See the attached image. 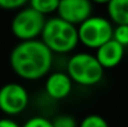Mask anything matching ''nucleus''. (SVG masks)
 <instances>
[{"mask_svg":"<svg viewBox=\"0 0 128 127\" xmlns=\"http://www.w3.org/2000/svg\"><path fill=\"white\" fill-rule=\"evenodd\" d=\"M52 52L41 40L20 41L10 54V66L21 79L35 81L45 77L52 66Z\"/></svg>","mask_w":128,"mask_h":127,"instance_id":"nucleus-1","label":"nucleus"},{"mask_svg":"<svg viewBox=\"0 0 128 127\" xmlns=\"http://www.w3.org/2000/svg\"><path fill=\"white\" fill-rule=\"evenodd\" d=\"M41 41L54 54H67L75 50L78 44L77 26L62 20L61 18L46 19L41 33Z\"/></svg>","mask_w":128,"mask_h":127,"instance_id":"nucleus-2","label":"nucleus"},{"mask_svg":"<svg viewBox=\"0 0 128 127\" xmlns=\"http://www.w3.org/2000/svg\"><path fill=\"white\" fill-rule=\"evenodd\" d=\"M104 69L97 61L94 55L78 52L71 56L67 61V75L72 82L81 86L97 85L103 77Z\"/></svg>","mask_w":128,"mask_h":127,"instance_id":"nucleus-3","label":"nucleus"},{"mask_svg":"<svg viewBox=\"0 0 128 127\" xmlns=\"http://www.w3.org/2000/svg\"><path fill=\"white\" fill-rule=\"evenodd\" d=\"M78 41L88 49H98L110 41L113 35L111 20L103 16H90L77 26Z\"/></svg>","mask_w":128,"mask_h":127,"instance_id":"nucleus-4","label":"nucleus"},{"mask_svg":"<svg viewBox=\"0 0 128 127\" xmlns=\"http://www.w3.org/2000/svg\"><path fill=\"white\" fill-rule=\"evenodd\" d=\"M46 16L32 8H21L11 21V33L20 41L35 40L41 36Z\"/></svg>","mask_w":128,"mask_h":127,"instance_id":"nucleus-5","label":"nucleus"},{"mask_svg":"<svg viewBox=\"0 0 128 127\" xmlns=\"http://www.w3.org/2000/svg\"><path fill=\"white\" fill-rule=\"evenodd\" d=\"M29 105V92L20 84L10 82L0 87V111L8 116L20 115Z\"/></svg>","mask_w":128,"mask_h":127,"instance_id":"nucleus-6","label":"nucleus"},{"mask_svg":"<svg viewBox=\"0 0 128 127\" xmlns=\"http://www.w3.org/2000/svg\"><path fill=\"white\" fill-rule=\"evenodd\" d=\"M57 15L62 20L78 26L92 15L91 0H60Z\"/></svg>","mask_w":128,"mask_h":127,"instance_id":"nucleus-7","label":"nucleus"},{"mask_svg":"<svg viewBox=\"0 0 128 127\" xmlns=\"http://www.w3.org/2000/svg\"><path fill=\"white\" fill-rule=\"evenodd\" d=\"M124 49L121 44L111 39L96 50V59L103 69H113L121 64L124 56Z\"/></svg>","mask_w":128,"mask_h":127,"instance_id":"nucleus-8","label":"nucleus"},{"mask_svg":"<svg viewBox=\"0 0 128 127\" xmlns=\"http://www.w3.org/2000/svg\"><path fill=\"white\" fill-rule=\"evenodd\" d=\"M45 90L54 100H64L72 91V80L66 72H54L47 76Z\"/></svg>","mask_w":128,"mask_h":127,"instance_id":"nucleus-9","label":"nucleus"},{"mask_svg":"<svg viewBox=\"0 0 128 127\" xmlns=\"http://www.w3.org/2000/svg\"><path fill=\"white\" fill-rule=\"evenodd\" d=\"M107 13L116 25H128V0H111L107 4Z\"/></svg>","mask_w":128,"mask_h":127,"instance_id":"nucleus-10","label":"nucleus"},{"mask_svg":"<svg viewBox=\"0 0 128 127\" xmlns=\"http://www.w3.org/2000/svg\"><path fill=\"white\" fill-rule=\"evenodd\" d=\"M58 3L60 0H29L30 8L42 14L44 16L56 13L58 8Z\"/></svg>","mask_w":128,"mask_h":127,"instance_id":"nucleus-11","label":"nucleus"},{"mask_svg":"<svg viewBox=\"0 0 128 127\" xmlns=\"http://www.w3.org/2000/svg\"><path fill=\"white\" fill-rule=\"evenodd\" d=\"M78 127H110V125L100 115H88L80 122Z\"/></svg>","mask_w":128,"mask_h":127,"instance_id":"nucleus-12","label":"nucleus"},{"mask_svg":"<svg viewBox=\"0 0 128 127\" xmlns=\"http://www.w3.org/2000/svg\"><path fill=\"white\" fill-rule=\"evenodd\" d=\"M112 39L118 44H121L123 47L128 46V25H116L113 28V35Z\"/></svg>","mask_w":128,"mask_h":127,"instance_id":"nucleus-13","label":"nucleus"},{"mask_svg":"<svg viewBox=\"0 0 128 127\" xmlns=\"http://www.w3.org/2000/svg\"><path fill=\"white\" fill-rule=\"evenodd\" d=\"M54 127H78L76 120L70 115H60L52 121Z\"/></svg>","mask_w":128,"mask_h":127,"instance_id":"nucleus-14","label":"nucleus"},{"mask_svg":"<svg viewBox=\"0 0 128 127\" xmlns=\"http://www.w3.org/2000/svg\"><path fill=\"white\" fill-rule=\"evenodd\" d=\"M21 127H54L52 121L45 118L42 116H35L29 118Z\"/></svg>","mask_w":128,"mask_h":127,"instance_id":"nucleus-15","label":"nucleus"},{"mask_svg":"<svg viewBox=\"0 0 128 127\" xmlns=\"http://www.w3.org/2000/svg\"><path fill=\"white\" fill-rule=\"evenodd\" d=\"M29 0H0V9L4 10H18L24 8Z\"/></svg>","mask_w":128,"mask_h":127,"instance_id":"nucleus-16","label":"nucleus"},{"mask_svg":"<svg viewBox=\"0 0 128 127\" xmlns=\"http://www.w3.org/2000/svg\"><path fill=\"white\" fill-rule=\"evenodd\" d=\"M0 127H21L11 118H0Z\"/></svg>","mask_w":128,"mask_h":127,"instance_id":"nucleus-17","label":"nucleus"},{"mask_svg":"<svg viewBox=\"0 0 128 127\" xmlns=\"http://www.w3.org/2000/svg\"><path fill=\"white\" fill-rule=\"evenodd\" d=\"M110 1H111V0H91V3H96V4H101V5H102V4H106V5H107Z\"/></svg>","mask_w":128,"mask_h":127,"instance_id":"nucleus-18","label":"nucleus"}]
</instances>
